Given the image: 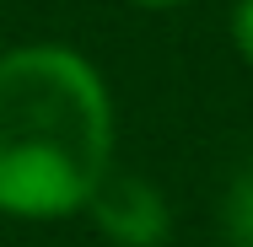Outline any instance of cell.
Segmentation results:
<instances>
[{
  "mask_svg": "<svg viewBox=\"0 0 253 247\" xmlns=\"http://www.w3.org/2000/svg\"><path fill=\"white\" fill-rule=\"evenodd\" d=\"M86 204L97 215L102 237H113L119 247H156L167 237V199L156 194V183L135 172H102L97 194Z\"/></svg>",
  "mask_w": 253,
  "mask_h": 247,
  "instance_id": "obj_2",
  "label": "cell"
},
{
  "mask_svg": "<svg viewBox=\"0 0 253 247\" xmlns=\"http://www.w3.org/2000/svg\"><path fill=\"white\" fill-rule=\"evenodd\" d=\"M232 237H237V247H253V167L237 177V188H232Z\"/></svg>",
  "mask_w": 253,
  "mask_h": 247,
  "instance_id": "obj_3",
  "label": "cell"
},
{
  "mask_svg": "<svg viewBox=\"0 0 253 247\" xmlns=\"http://www.w3.org/2000/svg\"><path fill=\"white\" fill-rule=\"evenodd\" d=\"M140 5H178V0H140Z\"/></svg>",
  "mask_w": 253,
  "mask_h": 247,
  "instance_id": "obj_5",
  "label": "cell"
},
{
  "mask_svg": "<svg viewBox=\"0 0 253 247\" xmlns=\"http://www.w3.org/2000/svg\"><path fill=\"white\" fill-rule=\"evenodd\" d=\"M108 92L81 54H0V210L27 220L81 210L108 172Z\"/></svg>",
  "mask_w": 253,
  "mask_h": 247,
  "instance_id": "obj_1",
  "label": "cell"
},
{
  "mask_svg": "<svg viewBox=\"0 0 253 247\" xmlns=\"http://www.w3.org/2000/svg\"><path fill=\"white\" fill-rule=\"evenodd\" d=\"M232 38H237L243 59H253V0H243V5L232 11Z\"/></svg>",
  "mask_w": 253,
  "mask_h": 247,
  "instance_id": "obj_4",
  "label": "cell"
}]
</instances>
